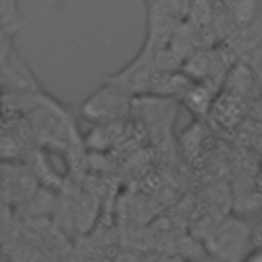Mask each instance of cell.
Masks as SVG:
<instances>
[{
	"mask_svg": "<svg viewBox=\"0 0 262 262\" xmlns=\"http://www.w3.org/2000/svg\"><path fill=\"white\" fill-rule=\"evenodd\" d=\"M0 14H2V31L8 33H16L18 29V8H16V0H0Z\"/></svg>",
	"mask_w": 262,
	"mask_h": 262,
	"instance_id": "4",
	"label": "cell"
},
{
	"mask_svg": "<svg viewBox=\"0 0 262 262\" xmlns=\"http://www.w3.org/2000/svg\"><path fill=\"white\" fill-rule=\"evenodd\" d=\"M213 98H215V90L209 84L203 82H190L188 88L182 92L180 100L182 104L194 115V117H205L211 108H213Z\"/></svg>",
	"mask_w": 262,
	"mask_h": 262,
	"instance_id": "3",
	"label": "cell"
},
{
	"mask_svg": "<svg viewBox=\"0 0 262 262\" xmlns=\"http://www.w3.org/2000/svg\"><path fill=\"white\" fill-rule=\"evenodd\" d=\"M244 262H262V246L252 248V252L244 258Z\"/></svg>",
	"mask_w": 262,
	"mask_h": 262,
	"instance_id": "5",
	"label": "cell"
},
{
	"mask_svg": "<svg viewBox=\"0 0 262 262\" xmlns=\"http://www.w3.org/2000/svg\"><path fill=\"white\" fill-rule=\"evenodd\" d=\"M2 174H4L2 186H4V203H6V207L10 203L20 205V203H27V201L35 199L33 196L35 194V176H33L31 170H27L20 164L4 162Z\"/></svg>",
	"mask_w": 262,
	"mask_h": 262,
	"instance_id": "2",
	"label": "cell"
},
{
	"mask_svg": "<svg viewBox=\"0 0 262 262\" xmlns=\"http://www.w3.org/2000/svg\"><path fill=\"white\" fill-rule=\"evenodd\" d=\"M260 172H262V156H260Z\"/></svg>",
	"mask_w": 262,
	"mask_h": 262,
	"instance_id": "6",
	"label": "cell"
},
{
	"mask_svg": "<svg viewBox=\"0 0 262 262\" xmlns=\"http://www.w3.org/2000/svg\"><path fill=\"white\" fill-rule=\"evenodd\" d=\"M205 244L217 262H244L252 252L254 233L239 217H227L209 231Z\"/></svg>",
	"mask_w": 262,
	"mask_h": 262,
	"instance_id": "1",
	"label": "cell"
}]
</instances>
